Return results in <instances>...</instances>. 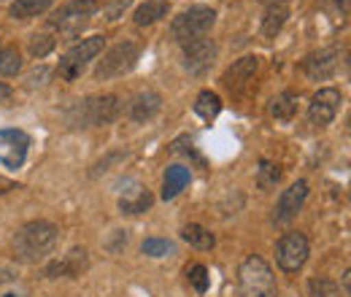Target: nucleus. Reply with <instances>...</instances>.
<instances>
[{
	"instance_id": "7ed1b4c3",
	"label": "nucleus",
	"mask_w": 351,
	"mask_h": 297,
	"mask_svg": "<svg viewBox=\"0 0 351 297\" xmlns=\"http://www.w3.org/2000/svg\"><path fill=\"white\" fill-rule=\"evenodd\" d=\"M241 297H276V276L263 257H246L238 268Z\"/></svg>"
},
{
	"instance_id": "ddd939ff",
	"label": "nucleus",
	"mask_w": 351,
	"mask_h": 297,
	"mask_svg": "<svg viewBox=\"0 0 351 297\" xmlns=\"http://www.w3.org/2000/svg\"><path fill=\"white\" fill-rule=\"evenodd\" d=\"M338 68V49H319L313 54H308L303 60V71H306L308 79L313 82H324L335 73Z\"/></svg>"
},
{
	"instance_id": "2f4dec72",
	"label": "nucleus",
	"mask_w": 351,
	"mask_h": 297,
	"mask_svg": "<svg viewBox=\"0 0 351 297\" xmlns=\"http://www.w3.org/2000/svg\"><path fill=\"white\" fill-rule=\"evenodd\" d=\"M128 3H130V0H119L117 5H111V8L106 11V14H108V19H119V14H122V11L128 8Z\"/></svg>"
},
{
	"instance_id": "72a5a7b5",
	"label": "nucleus",
	"mask_w": 351,
	"mask_h": 297,
	"mask_svg": "<svg viewBox=\"0 0 351 297\" xmlns=\"http://www.w3.org/2000/svg\"><path fill=\"white\" fill-rule=\"evenodd\" d=\"M8 97H11V86L0 82V103H3V100H8Z\"/></svg>"
},
{
	"instance_id": "bb28decb",
	"label": "nucleus",
	"mask_w": 351,
	"mask_h": 297,
	"mask_svg": "<svg viewBox=\"0 0 351 297\" xmlns=\"http://www.w3.org/2000/svg\"><path fill=\"white\" fill-rule=\"evenodd\" d=\"M278 178H281L278 165H273V163L263 160V163H260V170H257V184H260L263 189H270V187H276V184H278Z\"/></svg>"
},
{
	"instance_id": "5701e85b",
	"label": "nucleus",
	"mask_w": 351,
	"mask_h": 297,
	"mask_svg": "<svg viewBox=\"0 0 351 297\" xmlns=\"http://www.w3.org/2000/svg\"><path fill=\"white\" fill-rule=\"evenodd\" d=\"M221 111V97L217 92H211V89H203L200 95H197V100H195V114L200 117V119H206V122H211V119H217Z\"/></svg>"
},
{
	"instance_id": "39448f33",
	"label": "nucleus",
	"mask_w": 351,
	"mask_h": 297,
	"mask_svg": "<svg viewBox=\"0 0 351 297\" xmlns=\"http://www.w3.org/2000/svg\"><path fill=\"white\" fill-rule=\"evenodd\" d=\"M138 57H141L138 43L122 41L117 43V46H111L103 54V60L97 62V68H95V82H108V79L130 73L132 68H135V62H138Z\"/></svg>"
},
{
	"instance_id": "9b49d317",
	"label": "nucleus",
	"mask_w": 351,
	"mask_h": 297,
	"mask_svg": "<svg viewBox=\"0 0 351 297\" xmlns=\"http://www.w3.org/2000/svg\"><path fill=\"white\" fill-rule=\"evenodd\" d=\"M217 60V43L211 38H195L184 43V68L195 76L206 73Z\"/></svg>"
},
{
	"instance_id": "393cba45",
	"label": "nucleus",
	"mask_w": 351,
	"mask_h": 297,
	"mask_svg": "<svg viewBox=\"0 0 351 297\" xmlns=\"http://www.w3.org/2000/svg\"><path fill=\"white\" fill-rule=\"evenodd\" d=\"M19 71H22V54H19V49H14V46L0 49V79L16 76Z\"/></svg>"
},
{
	"instance_id": "20e7f679",
	"label": "nucleus",
	"mask_w": 351,
	"mask_h": 297,
	"mask_svg": "<svg viewBox=\"0 0 351 297\" xmlns=\"http://www.w3.org/2000/svg\"><path fill=\"white\" fill-rule=\"evenodd\" d=\"M217 22V11L208 8V5H192L186 11H181L171 22V36L178 43L195 41V38H203Z\"/></svg>"
},
{
	"instance_id": "1a4fd4ad",
	"label": "nucleus",
	"mask_w": 351,
	"mask_h": 297,
	"mask_svg": "<svg viewBox=\"0 0 351 297\" xmlns=\"http://www.w3.org/2000/svg\"><path fill=\"white\" fill-rule=\"evenodd\" d=\"M27 149H30V135L25 130L5 128L0 130V163L5 168L16 170L25 165L27 160Z\"/></svg>"
},
{
	"instance_id": "c756f323",
	"label": "nucleus",
	"mask_w": 351,
	"mask_h": 297,
	"mask_svg": "<svg viewBox=\"0 0 351 297\" xmlns=\"http://www.w3.org/2000/svg\"><path fill=\"white\" fill-rule=\"evenodd\" d=\"M51 49H54V38H51V36H44V33H41V36H33V38H30V54L38 57V60L46 57Z\"/></svg>"
},
{
	"instance_id": "4468645a",
	"label": "nucleus",
	"mask_w": 351,
	"mask_h": 297,
	"mask_svg": "<svg viewBox=\"0 0 351 297\" xmlns=\"http://www.w3.org/2000/svg\"><path fill=\"white\" fill-rule=\"evenodd\" d=\"M160 108H162L160 92L146 89V92H138L128 103V117H130L132 122H149V119H154L160 114Z\"/></svg>"
},
{
	"instance_id": "f257e3e1",
	"label": "nucleus",
	"mask_w": 351,
	"mask_h": 297,
	"mask_svg": "<svg viewBox=\"0 0 351 297\" xmlns=\"http://www.w3.org/2000/svg\"><path fill=\"white\" fill-rule=\"evenodd\" d=\"M57 227L51 222L44 219H36V222H27L16 230L14 235V257L22 259V262H38L46 254H51V249L57 246Z\"/></svg>"
},
{
	"instance_id": "a211bd4d",
	"label": "nucleus",
	"mask_w": 351,
	"mask_h": 297,
	"mask_svg": "<svg viewBox=\"0 0 351 297\" xmlns=\"http://www.w3.org/2000/svg\"><path fill=\"white\" fill-rule=\"evenodd\" d=\"M168 11H171V3H168V0H146L143 5L135 8V25H138V27L154 25L157 19L168 16Z\"/></svg>"
},
{
	"instance_id": "a878e982",
	"label": "nucleus",
	"mask_w": 351,
	"mask_h": 297,
	"mask_svg": "<svg viewBox=\"0 0 351 297\" xmlns=\"http://www.w3.org/2000/svg\"><path fill=\"white\" fill-rule=\"evenodd\" d=\"M141 252L146 257H168L173 254V243L165 241V238H146L143 246H141Z\"/></svg>"
},
{
	"instance_id": "412c9836",
	"label": "nucleus",
	"mask_w": 351,
	"mask_h": 297,
	"mask_svg": "<svg viewBox=\"0 0 351 297\" xmlns=\"http://www.w3.org/2000/svg\"><path fill=\"white\" fill-rule=\"evenodd\" d=\"M186 184H189V168L171 165V168L165 170V178H162V198L165 200H173Z\"/></svg>"
},
{
	"instance_id": "4be33fe9",
	"label": "nucleus",
	"mask_w": 351,
	"mask_h": 297,
	"mask_svg": "<svg viewBox=\"0 0 351 297\" xmlns=\"http://www.w3.org/2000/svg\"><path fill=\"white\" fill-rule=\"evenodd\" d=\"M181 238H184L189 246L200 249V252H211V249H214V243H217L214 233H208L203 224H186V227L181 230Z\"/></svg>"
},
{
	"instance_id": "423d86ee",
	"label": "nucleus",
	"mask_w": 351,
	"mask_h": 297,
	"mask_svg": "<svg viewBox=\"0 0 351 297\" xmlns=\"http://www.w3.org/2000/svg\"><path fill=\"white\" fill-rule=\"evenodd\" d=\"M100 51H103V36L82 38V43L71 46V49L62 54V60H60V65H57L60 79H62V82H76V79L84 73V68H87Z\"/></svg>"
},
{
	"instance_id": "f8f14e48",
	"label": "nucleus",
	"mask_w": 351,
	"mask_h": 297,
	"mask_svg": "<svg viewBox=\"0 0 351 297\" xmlns=\"http://www.w3.org/2000/svg\"><path fill=\"white\" fill-rule=\"evenodd\" d=\"M306 198H308V181L300 178V181H295L292 187H287V189L281 192L276 209H273V222H276V224H284V222L295 219L298 211L303 209Z\"/></svg>"
},
{
	"instance_id": "e433bc0d",
	"label": "nucleus",
	"mask_w": 351,
	"mask_h": 297,
	"mask_svg": "<svg viewBox=\"0 0 351 297\" xmlns=\"http://www.w3.org/2000/svg\"><path fill=\"white\" fill-rule=\"evenodd\" d=\"M3 297H16V295H11V292H8V295H3Z\"/></svg>"
},
{
	"instance_id": "f704fd0d",
	"label": "nucleus",
	"mask_w": 351,
	"mask_h": 297,
	"mask_svg": "<svg viewBox=\"0 0 351 297\" xmlns=\"http://www.w3.org/2000/svg\"><path fill=\"white\" fill-rule=\"evenodd\" d=\"M11 278H14V276H11L8 270H0V281H11Z\"/></svg>"
},
{
	"instance_id": "aec40b11",
	"label": "nucleus",
	"mask_w": 351,
	"mask_h": 297,
	"mask_svg": "<svg viewBox=\"0 0 351 297\" xmlns=\"http://www.w3.org/2000/svg\"><path fill=\"white\" fill-rule=\"evenodd\" d=\"M287 16H289V8L284 3H273L267 5L263 16V36L265 38H276L281 33V27L287 25Z\"/></svg>"
},
{
	"instance_id": "0eeeda50",
	"label": "nucleus",
	"mask_w": 351,
	"mask_h": 297,
	"mask_svg": "<svg viewBox=\"0 0 351 297\" xmlns=\"http://www.w3.org/2000/svg\"><path fill=\"white\" fill-rule=\"evenodd\" d=\"M97 11V3L95 0H71L65 5H60L54 14H51V27L62 30V33H76L87 25L89 19L95 16Z\"/></svg>"
},
{
	"instance_id": "473e14b6",
	"label": "nucleus",
	"mask_w": 351,
	"mask_h": 297,
	"mask_svg": "<svg viewBox=\"0 0 351 297\" xmlns=\"http://www.w3.org/2000/svg\"><path fill=\"white\" fill-rule=\"evenodd\" d=\"M11 189H16V184H14L11 178H3V176H0V195H5V192H11Z\"/></svg>"
},
{
	"instance_id": "cd10ccee",
	"label": "nucleus",
	"mask_w": 351,
	"mask_h": 297,
	"mask_svg": "<svg viewBox=\"0 0 351 297\" xmlns=\"http://www.w3.org/2000/svg\"><path fill=\"white\" fill-rule=\"evenodd\" d=\"M186 278H189V284L203 295V292H208V270H206V265H189L186 268Z\"/></svg>"
},
{
	"instance_id": "b1692460",
	"label": "nucleus",
	"mask_w": 351,
	"mask_h": 297,
	"mask_svg": "<svg viewBox=\"0 0 351 297\" xmlns=\"http://www.w3.org/2000/svg\"><path fill=\"white\" fill-rule=\"evenodd\" d=\"M51 3L54 0H14L8 5V16H14V19H30V16L44 14Z\"/></svg>"
},
{
	"instance_id": "6e6552de",
	"label": "nucleus",
	"mask_w": 351,
	"mask_h": 297,
	"mask_svg": "<svg viewBox=\"0 0 351 297\" xmlns=\"http://www.w3.org/2000/svg\"><path fill=\"white\" fill-rule=\"evenodd\" d=\"M308 259V238L303 233H287L276 243V262L284 273H298Z\"/></svg>"
},
{
	"instance_id": "c85d7f7f",
	"label": "nucleus",
	"mask_w": 351,
	"mask_h": 297,
	"mask_svg": "<svg viewBox=\"0 0 351 297\" xmlns=\"http://www.w3.org/2000/svg\"><path fill=\"white\" fill-rule=\"evenodd\" d=\"M308 295L311 297H341L338 287L330 281V278H313L308 284Z\"/></svg>"
},
{
	"instance_id": "f03ea898",
	"label": "nucleus",
	"mask_w": 351,
	"mask_h": 297,
	"mask_svg": "<svg viewBox=\"0 0 351 297\" xmlns=\"http://www.w3.org/2000/svg\"><path fill=\"white\" fill-rule=\"evenodd\" d=\"M117 117H119L117 95H92L73 106L68 119L73 128H103V125H111Z\"/></svg>"
},
{
	"instance_id": "9d476101",
	"label": "nucleus",
	"mask_w": 351,
	"mask_h": 297,
	"mask_svg": "<svg viewBox=\"0 0 351 297\" xmlns=\"http://www.w3.org/2000/svg\"><path fill=\"white\" fill-rule=\"evenodd\" d=\"M341 103H343V95H341L338 89H332V86L319 89V92L313 95L311 106H308V119H311V125H313V128H327V125L335 119V114L341 111Z\"/></svg>"
},
{
	"instance_id": "c9c22d12",
	"label": "nucleus",
	"mask_w": 351,
	"mask_h": 297,
	"mask_svg": "<svg viewBox=\"0 0 351 297\" xmlns=\"http://www.w3.org/2000/svg\"><path fill=\"white\" fill-rule=\"evenodd\" d=\"M263 3H267V5H273V3H284V0H263Z\"/></svg>"
},
{
	"instance_id": "f3484780",
	"label": "nucleus",
	"mask_w": 351,
	"mask_h": 297,
	"mask_svg": "<svg viewBox=\"0 0 351 297\" xmlns=\"http://www.w3.org/2000/svg\"><path fill=\"white\" fill-rule=\"evenodd\" d=\"M267 111H270V117L278 119V122H292L295 114H298V95H295V92H281V95H276V97L270 100Z\"/></svg>"
},
{
	"instance_id": "7c9ffc66",
	"label": "nucleus",
	"mask_w": 351,
	"mask_h": 297,
	"mask_svg": "<svg viewBox=\"0 0 351 297\" xmlns=\"http://www.w3.org/2000/svg\"><path fill=\"white\" fill-rule=\"evenodd\" d=\"M173 152H181V154H186V157H192V160H197V165H203V157L195 152V146H192V141H186V138H178L173 143Z\"/></svg>"
},
{
	"instance_id": "2eb2a0df",
	"label": "nucleus",
	"mask_w": 351,
	"mask_h": 297,
	"mask_svg": "<svg viewBox=\"0 0 351 297\" xmlns=\"http://www.w3.org/2000/svg\"><path fill=\"white\" fill-rule=\"evenodd\" d=\"M87 268V249H71L62 259H54L49 268H46V276L49 278H60V276H68V278H76L82 276V270Z\"/></svg>"
},
{
	"instance_id": "dca6fc26",
	"label": "nucleus",
	"mask_w": 351,
	"mask_h": 297,
	"mask_svg": "<svg viewBox=\"0 0 351 297\" xmlns=\"http://www.w3.org/2000/svg\"><path fill=\"white\" fill-rule=\"evenodd\" d=\"M257 68H260V60H257V57H241L238 62H232V65L224 71L221 84L227 86V89H238V86L246 84V82L257 73Z\"/></svg>"
},
{
	"instance_id": "6ab92c4d",
	"label": "nucleus",
	"mask_w": 351,
	"mask_h": 297,
	"mask_svg": "<svg viewBox=\"0 0 351 297\" xmlns=\"http://www.w3.org/2000/svg\"><path fill=\"white\" fill-rule=\"evenodd\" d=\"M152 203H154L152 192L143 189V187H135V189H130L128 195L119 198V211L122 213H143L152 209Z\"/></svg>"
}]
</instances>
